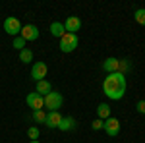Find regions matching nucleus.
Masks as SVG:
<instances>
[{
	"instance_id": "obj_22",
	"label": "nucleus",
	"mask_w": 145,
	"mask_h": 143,
	"mask_svg": "<svg viewBox=\"0 0 145 143\" xmlns=\"http://www.w3.org/2000/svg\"><path fill=\"white\" fill-rule=\"evenodd\" d=\"M137 112L139 114H145V101H139L137 103Z\"/></svg>"
},
{
	"instance_id": "obj_4",
	"label": "nucleus",
	"mask_w": 145,
	"mask_h": 143,
	"mask_svg": "<svg viewBox=\"0 0 145 143\" xmlns=\"http://www.w3.org/2000/svg\"><path fill=\"white\" fill-rule=\"evenodd\" d=\"M4 31L14 35V37H18V35L22 33V23H20V20L18 18H6L4 20Z\"/></svg>"
},
{
	"instance_id": "obj_14",
	"label": "nucleus",
	"mask_w": 145,
	"mask_h": 143,
	"mask_svg": "<svg viewBox=\"0 0 145 143\" xmlns=\"http://www.w3.org/2000/svg\"><path fill=\"white\" fill-rule=\"evenodd\" d=\"M62 132H70V130H74L76 128V120L72 118V116H66V118H62V122H60V126H58Z\"/></svg>"
},
{
	"instance_id": "obj_11",
	"label": "nucleus",
	"mask_w": 145,
	"mask_h": 143,
	"mask_svg": "<svg viewBox=\"0 0 145 143\" xmlns=\"http://www.w3.org/2000/svg\"><path fill=\"white\" fill-rule=\"evenodd\" d=\"M60 122H62V116L58 114V110H56V112H48V114H46V120H45L46 128H58V126H60Z\"/></svg>"
},
{
	"instance_id": "obj_12",
	"label": "nucleus",
	"mask_w": 145,
	"mask_h": 143,
	"mask_svg": "<svg viewBox=\"0 0 145 143\" xmlns=\"http://www.w3.org/2000/svg\"><path fill=\"white\" fill-rule=\"evenodd\" d=\"M52 91V85L46 81V79H41V81H37V91L35 93H39L41 97H45V95H48Z\"/></svg>"
},
{
	"instance_id": "obj_8",
	"label": "nucleus",
	"mask_w": 145,
	"mask_h": 143,
	"mask_svg": "<svg viewBox=\"0 0 145 143\" xmlns=\"http://www.w3.org/2000/svg\"><path fill=\"white\" fill-rule=\"evenodd\" d=\"M20 37H22L23 41L27 43V41H35L37 37H39V29L35 27V25H25V27H22V33H20Z\"/></svg>"
},
{
	"instance_id": "obj_15",
	"label": "nucleus",
	"mask_w": 145,
	"mask_h": 143,
	"mask_svg": "<svg viewBox=\"0 0 145 143\" xmlns=\"http://www.w3.org/2000/svg\"><path fill=\"white\" fill-rule=\"evenodd\" d=\"M50 33L54 35V37H62V35L66 33V29H64V25L60 22H54V23H50Z\"/></svg>"
},
{
	"instance_id": "obj_13",
	"label": "nucleus",
	"mask_w": 145,
	"mask_h": 143,
	"mask_svg": "<svg viewBox=\"0 0 145 143\" xmlns=\"http://www.w3.org/2000/svg\"><path fill=\"white\" fill-rule=\"evenodd\" d=\"M97 116H99L101 120H106V118H110V106H108L106 103H101L99 106H97Z\"/></svg>"
},
{
	"instance_id": "obj_2",
	"label": "nucleus",
	"mask_w": 145,
	"mask_h": 143,
	"mask_svg": "<svg viewBox=\"0 0 145 143\" xmlns=\"http://www.w3.org/2000/svg\"><path fill=\"white\" fill-rule=\"evenodd\" d=\"M78 35L76 33H64L60 37V50L62 52H72V50H76L78 48Z\"/></svg>"
},
{
	"instance_id": "obj_20",
	"label": "nucleus",
	"mask_w": 145,
	"mask_h": 143,
	"mask_svg": "<svg viewBox=\"0 0 145 143\" xmlns=\"http://www.w3.org/2000/svg\"><path fill=\"white\" fill-rule=\"evenodd\" d=\"M27 135H29L31 141H35V139L39 137V130H37V128H29V130H27Z\"/></svg>"
},
{
	"instance_id": "obj_7",
	"label": "nucleus",
	"mask_w": 145,
	"mask_h": 143,
	"mask_svg": "<svg viewBox=\"0 0 145 143\" xmlns=\"http://www.w3.org/2000/svg\"><path fill=\"white\" fill-rule=\"evenodd\" d=\"M46 64L45 62H35L33 68H31V77H33L35 81H41V79H45L46 77Z\"/></svg>"
},
{
	"instance_id": "obj_19",
	"label": "nucleus",
	"mask_w": 145,
	"mask_h": 143,
	"mask_svg": "<svg viewBox=\"0 0 145 143\" xmlns=\"http://www.w3.org/2000/svg\"><path fill=\"white\" fill-rule=\"evenodd\" d=\"M14 48H18V50H23V48H25V41H23L20 35L14 39Z\"/></svg>"
},
{
	"instance_id": "obj_5",
	"label": "nucleus",
	"mask_w": 145,
	"mask_h": 143,
	"mask_svg": "<svg viewBox=\"0 0 145 143\" xmlns=\"http://www.w3.org/2000/svg\"><path fill=\"white\" fill-rule=\"evenodd\" d=\"M25 103L29 104V108L35 110H43V106H45V97H41L39 93H29L27 97H25Z\"/></svg>"
},
{
	"instance_id": "obj_23",
	"label": "nucleus",
	"mask_w": 145,
	"mask_h": 143,
	"mask_svg": "<svg viewBox=\"0 0 145 143\" xmlns=\"http://www.w3.org/2000/svg\"><path fill=\"white\" fill-rule=\"evenodd\" d=\"M29 143H39V141H37V139H35V141H29Z\"/></svg>"
},
{
	"instance_id": "obj_16",
	"label": "nucleus",
	"mask_w": 145,
	"mask_h": 143,
	"mask_svg": "<svg viewBox=\"0 0 145 143\" xmlns=\"http://www.w3.org/2000/svg\"><path fill=\"white\" fill-rule=\"evenodd\" d=\"M20 60H22L23 64H29V62L33 60V52H31L29 48H23V50H20Z\"/></svg>"
},
{
	"instance_id": "obj_1",
	"label": "nucleus",
	"mask_w": 145,
	"mask_h": 143,
	"mask_svg": "<svg viewBox=\"0 0 145 143\" xmlns=\"http://www.w3.org/2000/svg\"><path fill=\"white\" fill-rule=\"evenodd\" d=\"M126 76L122 74H108L103 81V93L112 101H120L126 93Z\"/></svg>"
},
{
	"instance_id": "obj_21",
	"label": "nucleus",
	"mask_w": 145,
	"mask_h": 143,
	"mask_svg": "<svg viewBox=\"0 0 145 143\" xmlns=\"http://www.w3.org/2000/svg\"><path fill=\"white\" fill-rule=\"evenodd\" d=\"M103 124H105V120H101V118H97V120H93V124H91V128H93V130H103Z\"/></svg>"
},
{
	"instance_id": "obj_6",
	"label": "nucleus",
	"mask_w": 145,
	"mask_h": 143,
	"mask_svg": "<svg viewBox=\"0 0 145 143\" xmlns=\"http://www.w3.org/2000/svg\"><path fill=\"white\" fill-rule=\"evenodd\" d=\"M103 130L108 133V135H118V132H120V120L118 118H114V116H110V118H106L105 120V124H103Z\"/></svg>"
},
{
	"instance_id": "obj_17",
	"label": "nucleus",
	"mask_w": 145,
	"mask_h": 143,
	"mask_svg": "<svg viewBox=\"0 0 145 143\" xmlns=\"http://www.w3.org/2000/svg\"><path fill=\"white\" fill-rule=\"evenodd\" d=\"M134 18H135V22L139 23V25H145V8H139V10H135Z\"/></svg>"
},
{
	"instance_id": "obj_3",
	"label": "nucleus",
	"mask_w": 145,
	"mask_h": 143,
	"mask_svg": "<svg viewBox=\"0 0 145 143\" xmlns=\"http://www.w3.org/2000/svg\"><path fill=\"white\" fill-rule=\"evenodd\" d=\"M62 95L60 93H48V95H45V106L48 108V112H56V110L62 106Z\"/></svg>"
},
{
	"instance_id": "obj_10",
	"label": "nucleus",
	"mask_w": 145,
	"mask_h": 143,
	"mask_svg": "<svg viewBox=\"0 0 145 143\" xmlns=\"http://www.w3.org/2000/svg\"><path fill=\"white\" fill-rule=\"evenodd\" d=\"M103 70L108 72V74H118V70H120V60H118V58H106V60L103 62Z\"/></svg>"
},
{
	"instance_id": "obj_9",
	"label": "nucleus",
	"mask_w": 145,
	"mask_h": 143,
	"mask_svg": "<svg viewBox=\"0 0 145 143\" xmlns=\"http://www.w3.org/2000/svg\"><path fill=\"white\" fill-rule=\"evenodd\" d=\"M79 27H81V20L76 18V16H70L64 22V29H66L68 33H76V31H79Z\"/></svg>"
},
{
	"instance_id": "obj_18",
	"label": "nucleus",
	"mask_w": 145,
	"mask_h": 143,
	"mask_svg": "<svg viewBox=\"0 0 145 143\" xmlns=\"http://www.w3.org/2000/svg\"><path fill=\"white\" fill-rule=\"evenodd\" d=\"M33 120L35 122H45L46 120V112L45 110H35L33 112Z\"/></svg>"
}]
</instances>
